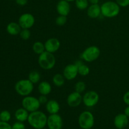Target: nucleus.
<instances>
[{
	"label": "nucleus",
	"instance_id": "f257e3e1",
	"mask_svg": "<svg viewBox=\"0 0 129 129\" xmlns=\"http://www.w3.org/2000/svg\"><path fill=\"white\" fill-rule=\"evenodd\" d=\"M47 117L45 113L37 110L30 113L27 122L34 129H42L47 125Z\"/></svg>",
	"mask_w": 129,
	"mask_h": 129
},
{
	"label": "nucleus",
	"instance_id": "f03ea898",
	"mask_svg": "<svg viewBox=\"0 0 129 129\" xmlns=\"http://www.w3.org/2000/svg\"><path fill=\"white\" fill-rule=\"evenodd\" d=\"M101 11L104 17L112 18L118 16L120 11V6L116 1H106L101 5Z\"/></svg>",
	"mask_w": 129,
	"mask_h": 129
},
{
	"label": "nucleus",
	"instance_id": "7ed1b4c3",
	"mask_svg": "<svg viewBox=\"0 0 129 129\" xmlns=\"http://www.w3.org/2000/svg\"><path fill=\"white\" fill-rule=\"evenodd\" d=\"M38 63L39 66L42 69L46 71L50 70L55 66L56 59L52 53L45 51L39 55Z\"/></svg>",
	"mask_w": 129,
	"mask_h": 129
},
{
	"label": "nucleus",
	"instance_id": "20e7f679",
	"mask_svg": "<svg viewBox=\"0 0 129 129\" xmlns=\"http://www.w3.org/2000/svg\"><path fill=\"white\" fill-rule=\"evenodd\" d=\"M34 89V84H33L28 79H20L16 83L15 89L16 93L23 97L30 95Z\"/></svg>",
	"mask_w": 129,
	"mask_h": 129
},
{
	"label": "nucleus",
	"instance_id": "39448f33",
	"mask_svg": "<svg viewBox=\"0 0 129 129\" xmlns=\"http://www.w3.org/2000/svg\"><path fill=\"white\" fill-rule=\"evenodd\" d=\"M100 49L95 45H91L84 50L81 54V58L86 62L95 61L100 55Z\"/></svg>",
	"mask_w": 129,
	"mask_h": 129
},
{
	"label": "nucleus",
	"instance_id": "423d86ee",
	"mask_svg": "<svg viewBox=\"0 0 129 129\" xmlns=\"http://www.w3.org/2000/svg\"><path fill=\"white\" fill-rule=\"evenodd\" d=\"M78 124L83 129L91 128L94 125V117L89 111H84L78 117Z\"/></svg>",
	"mask_w": 129,
	"mask_h": 129
},
{
	"label": "nucleus",
	"instance_id": "0eeeda50",
	"mask_svg": "<svg viewBox=\"0 0 129 129\" xmlns=\"http://www.w3.org/2000/svg\"><path fill=\"white\" fill-rule=\"evenodd\" d=\"M21 105L23 108L31 113V112L39 110L41 104L37 98L29 95L23 97L21 101Z\"/></svg>",
	"mask_w": 129,
	"mask_h": 129
},
{
	"label": "nucleus",
	"instance_id": "6e6552de",
	"mask_svg": "<svg viewBox=\"0 0 129 129\" xmlns=\"http://www.w3.org/2000/svg\"><path fill=\"white\" fill-rule=\"evenodd\" d=\"M100 100V96L95 91H88L83 96V103L86 107L91 108L98 104Z\"/></svg>",
	"mask_w": 129,
	"mask_h": 129
},
{
	"label": "nucleus",
	"instance_id": "1a4fd4ad",
	"mask_svg": "<svg viewBox=\"0 0 129 129\" xmlns=\"http://www.w3.org/2000/svg\"><path fill=\"white\" fill-rule=\"evenodd\" d=\"M35 23V16L31 13H23L19 17L18 23L22 29H30Z\"/></svg>",
	"mask_w": 129,
	"mask_h": 129
},
{
	"label": "nucleus",
	"instance_id": "9d476101",
	"mask_svg": "<svg viewBox=\"0 0 129 129\" xmlns=\"http://www.w3.org/2000/svg\"><path fill=\"white\" fill-rule=\"evenodd\" d=\"M47 126L49 129H62L63 127V120L58 113L51 114L47 117Z\"/></svg>",
	"mask_w": 129,
	"mask_h": 129
},
{
	"label": "nucleus",
	"instance_id": "9b49d317",
	"mask_svg": "<svg viewBox=\"0 0 129 129\" xmlns=\"http://www.w3.org/2000/svg\"><path fill=\"white\" fill-rule=\"evenodd\" d=\"M62 74L68 81H72L78 75V68L76 64H70L67 65L63 70Z\"/></svg>",
	"mask_w": 129,
	"mask_h": 129
},
{
	"label": "nucleus",
	"instance_id": "f8f14e48",
	"mask_svg": "<svg viewBox=\"0 0 129 129\" xmlns=\"http://www.w3.org/2000/svg\"><path fill=\"white\" fill-rule=\"evenodd\" d=\"M81 103H83V96L75 91L70 93L67 97V103L69 107L72 108L79 107Z\"/></svg>",
	"mask_w": 129,
	"mask_h": 129
},
{
	"label": "nucleus",
	"instance_id": "ddd939ff",
	"mask_svg": "<svg viewBox=\"0 0 129 129\" xmlns=\"http://www.w3.org/2000/svg\"><path fill=\"white\" fill-rule=\"evenodd\" d=\"M44 45H45V51L54 54L60 49V42L57 38H50L45 41Z\"/></svg>",
	"mask_w": 129,
	"mask_h": 129
},
{
	"label": "nucleus",
	"instance_id": "4468645a",
	"mask_svg": "<svg viewBox=\"0 0 129 129\" xmlns=\"http://www.w3.org/2000/svg\"><path fill=\"white\" fill-rule=\"evenodd\" d=\"M113 123L117 129H124L128 123V117L124 113H119L115 117Z\"/></svg>",
	"mask_w": 129,
	"mask_h": 129
},
{
	"label": "nucleus",
	"instance_id": "2eb2a0df",
	"mask_svg": "<svg viewBox=\"0 0 129 129\" xmlns=\"http://www.w3.org/2000/svg\"><path fill=\"white\" fill-rule=\"evenodd\" d=\"M56 10L59 15L67 16L71 11V5L69 2L66 0H60L57 4Z\"/></svg>",
	"mask_w": 129,
	"mask_h": 129
},
{
	"label": "nucleus",
	"instance_id": "dca6fc26",
	"mask_svg": "<svg viewBox=\"0 0 129 129\" xmlns=\"http://www.w3.org/2000/svg\"><path fill=\"white\" fill-rule=\"evenodd\" d=\"M45 108L48 113L50 115L56 114L59 113L60 109V106L59 102L55 100H49L45 104Z\"/></svg>",
	"mask_w": 129,
	"mask_h": 129
},
{
	"label": "nucleus",
	"instance_id": "f3484780",
	"mask_svg": "<svg viewBox=\"0 0 129 129\" xmlns=\"http://www.w3.org/2000/svg\"><path fill=\"white\" fill-rule=\"evenodd\" d=\"M87 15L90 18L95 19L99 17L102 15L101 6L98 4L91 5L87 8Z\"/></svg>",
	"mask_w": 129,
	"mask_h": 129
},
{
	"label": "nucleus",
	"instance_id": "a211bd4d",
	"mask_svg": "<svg viewBox=\"0 0 129 129\" xmlns=\"http://www.w3.org/2000/svg\"><path fill=\"white\" fill-rule=\"evenodd\" d=\"M30 112H28L26 109L24 108H18L15 112V117L17 121L19 122H24L28 120Z\"/></svg>",
	"mask_w": 129,
	"mask_h": 129
},
{
	"label": "nucleus",
	"instance_id": "6ab92c4d",
	"mask_svg": "<svg viewBox=\"0 0 129 129\" xmlns=\"http://www.w3.org/2000/svg\"><path fill=\"white\" fill-rule=\"evenodd\" d=\"M21 28L18 23L10 22L6 26V31L10 35L15 36L19 35L21 30Z\"/></svg>",
	"mask_w": 129,
	"mask_h": 129
},
{
	"label": "nucleus",
	"instance_id": "aec40b11",
	"mask_svg": "<svg viewBox=\"0 0 129 129\" xmlns=\"http://www.w3.org/2000/svg\"><path fill=\"white\" fill-rule=\"evenodd\" d=\"M38 91L40 94L43 95H48L52 91V86L49 82L42 81L38 85Z\"/></svg>",
	"mask_w": 129,
	"mask_h": 129
},
{
	"label": "nucleus",
	"instance_id": "412c9836",
	"mask_svg": "<svg viewBox=\"0 0 129 129\" xmlns=\"http://www.w3.org/2000/svg\"><path fill=\"white\" fill-rule=\"evenodd\" d=\"M78 68V74L81 76H86L90 73V69L87 65L84 64L81 60H78L75 62Z\"/></svg>",
	"mask_w": 129,
	"mask_h": 129
},
{
	"label": "nucleus",
	"instance_id": "4be33fe9",
	"mask_svg": "<svg viewBox=\"0 0 129 129\" xmlns=\"http://www.w3.org/2000/svg\"><path fill=\"white\" fill-rule=\"evenodd\" d=\"M66 78H64V75L60 73H57L53 76L52 78V83L55 86L61 87L65 83Z\"/></svg>",
	"mask_w": 129,
	"mask_h": 129
},
{
	"label": "nucleus",
	"instance_id": "5701e85b",
	"mask_svg": "<svg viewBox=\"0 0 129 129\" xmlns=\"http://www.w3.org/2000/svg\"><path fill=\"white\" fill-rule=\"evenodd\" d=\"M32 50L36 54L40 55L45 51V45L42 42L37 41L34 43L32 45Z\"/></svg>",
	"mask_w": 129,
	"mask_h": 129
},
{
	"label": "nucleus",
	"instance_id": "b1692460",
	"mask_svg": "<svg viewBox=\"0 0 129 129\" xmlns=\"http://www.w3.org/2000/svg\"><path fill=\"white\" fill-rule=\"evenodd\" d=\"M40 78H41L40 73L36 70L31 71V72H30L28 76V79L34 84L39 83L40 82Z\"/></svg>",
	"mask_w": 129,
	"mask_h": 129
},
{
	"label": "nucleus",
	"instance_id": "393cba45",
	"mask_svg": "<svg viewBox=\"0 0 129 129\" xmlns=\"http://www.w3.org/2000/svg\"><path fill=\"white\" fill-rule=\"evenodd\" d=\"M88 0H75V5L77 8L79 10H87L89 6Z\"/></svg>",
	"mask_w": 129,
	"mask_h": 129
},
{
	"label": "nucleus",
	"instance_id": "a878e982",
	"mask_svg": "<svg viewBox=\"0 0 129 129\" xmlns=\"http://www.w3.org/2000/svg\"><path fill=\"white\" fill-rule=\"evenodd\" d=\"M86 88V83L84 81H81L77 82L75 84V86H74L75 91L81 93V94L85 91Z\"/></svg>",
	"mask_w": 129,
	"mask_h": 129
},
{
	"label": "nucleus",
	"instance_id": "bb28decb",
	"mask_svg": "<svg viewBox=\"0 0 129 129\" xmlns=\"http://www.w3.org/2000/svg\"><path fill=\"white\" fill-rule=\"evenodd\" d=\"M11 113L8 110H3L0 113V120L8 122L11 120Z\"/></svg>",
	"mask_w": 129,
	"mask_h": 129
},
{
	"label": "nucleus",
	"instance_id": "cd10ccee",
	"mask_svg": "<svg viewBox=\"0 0 129 129\" xmlns=\"http://www.w3.org/2000/svg\"><path fill=\"white\" fill-rule=\"evenodd\" d=\"M68 21V18H67L66 16H64V15H59L55 19V23L57 26H64Z\"/></svg>",
	"mask_w": 129,
	"mask_h": 129
},
{
	"label": "nucleus",
	"instance_id": "c85d7f7f",
	"mask_svg": "<svg viewBox=\"0 0 129 129\" xmlns=\"http://www.w3.org/2000/svg\"><path fill=\"white\" fill-rule=\"evenodd\" d=\"M19 35L22 40H27L31 37V32L29 29H21Z\"/></svg>",
	"mask_w": 129,
	"mask_h": 129
},
{
	"label": "nucleus",
	"instance_id": "c756f323",
	"mask_svg": "<svg viewBox=\"0 0 129 129\" xmlns=\"http://www.w3.org/2000/svg\"><path fill=\"white\" fill-rule=\"evenodd\" d=\"M12 129H25V125L23 122L17 121L11 125Z\"/></svg>",
	"mask_w": 129,
	"mask_h": 129
},
{
	"label": "nucleus",
	"instance_id": "7c9ffc66",
	"mask_svg": "<svg viewBox=\"0 0 129 129\" xmlns=\"http://www.w3.org/2000/svg\"><path fill=\"white\" fill-rule=\"evenodd\" d=\"M120 7H127L129 5V0H115Z\"/></svg>",
	"mask_w": 129,
	"mask_h": 129
},
{
	"label": "nucleus",
	"instance_id": "2f4dec72",
	"mask_svg": "<svg viewBox=\"0 0 129 129\" xmlns=\"http://www.w3.org/2000/svg\"><path fill=\"white\" fill-rule=\"evenodd\" d=\"M0 129H12V127L8 122L0 121Z\"/></svg>",
	"mask_w": 129,
	"mask_h": 129
},
{
	"label": "nucleus",
	"instance_id": "473e14b6",
	"mask_svg": "<svg viewBox=\"0 0 129 129\" xmlns=\"http://www.w3.org/2000/svg\"><path fill=\"white\" fill-rule=\"evenodd\" d=\"M38 99H39V102H40V103L41 105H45L47 103L48 101H49L47 96L43 95V94H41V95L38 98Z\"/></svg>",
	"mask_w": 129,
	"mask_h": 129
},
{
	"label": "nucleus",
	"instance_id": "72a5a7b5",
	"mask_svg": "<svg viewBox=\"0 0 129 129\" xmlns=\"http://www.w3.org/2000/svg\"><path fill=\"white\" fill-rule=\"evenodd\" d=\"M123 101L127 105H129V91L126 92L123 96Z\"/></svg>",
	"mask_w": 129,
	"mask_h": 129
},
{
	"label": "nucleus",
	"instance_id": "f704fd0d",
	"mask_svg": "<svg viewBox=\"0 0 129 129\" xmlns=\"http://www.w3.org/2000/svg\"><path fill=\"white\" fill-rule=\"evenodd\" d=\"M16 3L21 6H25L28 3V0H15Z\"/></svg>",
	"mask_w": 129,
	"mask_h": 129
},
{
	"label": "nucleus",
	"instance_id": "c9c22d12",
	"mask_svg": "<svg viewBox=\"0 0 129 129\" xmlns=\"http://www.w3.org/2000/svg\"><path fill=\"white\" fill-rule=\"evenodd\" d=\"M124 113L126 116L129 117V105H127V107L125 108L124 110Z\"/></svg>",
	"mask_w": 129,
	"mask_h": 129
},
{
	"label": "nucleus",
	"instance_id": "e433bc0d",
	"mask_svg": "<svg viewBox=\"0 0 129 129\" xmlns=\"http://www.w3.org/2000/svg\"><path fill=\"white\" fill-rule=\"evenodd\" d=\"M88 1L91 5H95V4H98L100 0H88Z\"/></svg>",
	"mask_w": 129,
	"mask_h": 129
},
{
	"label": "nucleus",
	"instance_id": "4c0bfd02",
	"mask_svg": "<svg viewBox=\"0 0 129 129\" xmlns=\"http://www.w3.org/2000/svg\"><path fill=\"white\" fill-rule=\"evenodd\" d=\"M66 1H68V2H73V1H75V0H66Z\"/></svg>",
	"mask_w": 129,
	"mask_h": 129
},
{
	"label": "nucleus",
	"instance_id": "58836bf2",
	"mask_svg": "<svg viewBox=\"0 0 129 129\" xmlns=\"http://www.w3.org/2000/svg\"><path fill=\"white\" fill-rule=\"evenodd\" d=\"M42 129H49V128H42Z\"/></svg>",
	"mask_w": 129,
	"mask_h": 129
},
{
	"label": "nucleus",
	"instance_id": "ea45409f",
	"mask_svg": "<svg viewBox=\"0 0 129 129\" xmlns=\"http://www.w3.org/2000/svg\"><path fill=\"white\" fill-rule=\"evenodd\" d=\"M88 129H91V128H88Z\"/></svg>",
	"mask_w": 129,
	"mask_h": 129
}]
</instances>
